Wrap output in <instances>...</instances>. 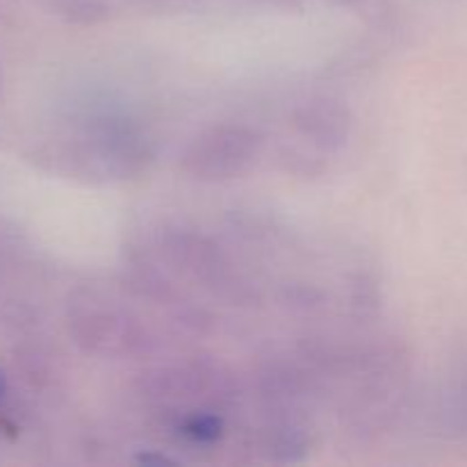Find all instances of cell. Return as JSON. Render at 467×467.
Masks as SVG:
<instances>
[{
	"mask_svg": "<svg viewBox=\"0 0 467 467\" xmlns=\"http://www.w3.org/2000/svg\"><path fill=\"white\" fill-rule=\"evenodd\" d=\"M73 333L78 342L91 351L103 354H126L141 342L140 328L123 315L105 310H78L73 315Z\"/></svg>",
	"mask_w": 467,
	"mask_h": 467,
	"instance_id": "cell-2",
	"label": "cell"
},
{
	"mask_svg": "<svg viewBox=\"0 0 467 467\" xmlns=\"http://www.w3.org/2000/svg\"><path fill=\"white\" fill-rule=\"evenodd\" d=\"M296 126L304 135L313 137V141L322 146H340L349 132V117L342 108L328 100H315L306 105L296 117Z\"/></svg>",
	"mask_w": 467,
	"mask_h": 467,
	"instance_id": "cell-3",
	"label": "cell"
},
{
	"mask_svg": "<svg viewBox=\"0 0 467 467\" xmlns=\"http://www.w3.org/2000/svg\"><path fill=\"white\" fill-rule=\"evenodd\" d=\"M260 137L244 126H217L196 137L182 155V169L199 181H226L251 167Z\"/></svg>",
	"mask_w": 467,
	"mask_h": 467,
	"instance_id": "cell-1",
	"label": "cell"
},
{
	"mask_svg": "<svg viewBox=\"0 0 467 467\" xmlns=\"http://www.w3.org/2000/svg\"><path fill=\"white\" fill-rule=\"evenodd\" d=\"M5 395V381H3V374H0V397Z\"/></svg>",
	"mask_w": 467,
	"mask_h": 467,
	"instance_id": "cell-4",
	"label": "cell"
}]
</instances>
